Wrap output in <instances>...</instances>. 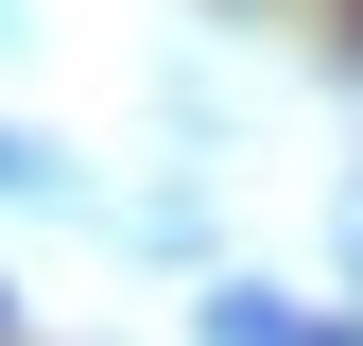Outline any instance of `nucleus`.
I'll return each instance as SVG.
<instances>
[{"mask_svg":"<svg viewBox=\"0 0 363 346\" xmlns=\"http://www.w3.org/2000/svg\"><path fill=\"white\" fill-rule=\"evenodd\" d=\"M208 329H225V346H329V329H277V312H259V294H225Z\"/></svg>","mask_w":363,"mask_h":346,"instance_id":"nucleus-1","label":"nucleus"},{"mask_svg":"<svg viewBox=\"0 0 363 346\" xmlns=\"http://www.w3.org/2000/svg\"><path fill=\"white\" fill-rule=\"evenodd\" d=\"M0 173H35V156H18V139H0Z\"/></svg>","mask_w":363,"mask_h":346,"instance_id":"nucleus-2","label":"nucleus"}]
</instances>
